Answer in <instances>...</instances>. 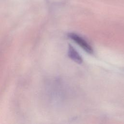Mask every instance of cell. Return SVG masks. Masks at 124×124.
I'll return each mask as SVG.
<instances>
[{
  "label": "cell",
  "mask_w": 124,
  "mask_h": 124,
  "mask_svg": "<svg viewBox=\"0 0 124 124\" xmlns=\"http://www.w3.org/2000/svg\"><path fill=\"white\" fill-rule=\"evenodd\" d=\"M68 36L82 47L86 52L89 54L93 53V49L92 46L81 37L74 33L68 34Z\"/></svg>",
  "instance_id": "6da1fadb"
},
{
  "label": "cell",
  "mask_w": 124,
  "mask_h": 124,
  "mask_svg": "<svg viewBox=\"0 0 124 124\" xmlns=\"http://www.w3.org/2000/svg\"><path fill=\"white\" fill-rule=\"evenodd\" d=\"M68 55L69 57L73 60L75 62L80 64L82 62L83 60L79 54V53L77 51V50L73 47L71 45H69L68 50Z\"/></svg>",
  "instance_id": "7a4b0ae2"
}]
</instances>
